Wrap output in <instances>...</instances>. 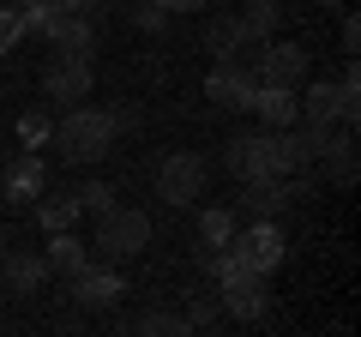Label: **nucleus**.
Returning <instances> with one entry per match:
<instances>
[{
  "mask_svg": "<svg viewBox=\"0 0 361 337\" xmlns=\"http://www.w3.org/2000/svg\"><path fill=\"white\" fill-rule=\"evenodd\" d=\"M18 37H25V18H18V6H0V54H13Z\"/></svg>",
  "mask_w": 361,
  "mask_h": 337,
  "instance_id": "nucleus-26",
  "label": "nucleus"
},
{
  "mask_svg": "<svg viewBox=\"0 0 361 337\" xmlns=\"http://www.w3.org/2000/svg\"><path fill=\"white\" fill-rule=\"evenodd\" d=\"M42 37H49L61 54H90V49H97V30H90V13H73V6H61V0H49Z\"/></svg>",
  "mask_w": 361,
  "mask_h": 337,
  "instance_id": "nucleus-9",
  "label": "nucleus"
},
{
  "mask_svg": "<svg viewBox=\"0 0 361 337\" xmlns=\"http://www.w3.org/2000/svg\"><path fill=\"white\" fill-rule=\"evenodd\" d=\"M229 253H235L253 277H271L277 265H283V229H277V217H259L253 229H235V235H229Z\"/></svg>",
  "mask_w": 361,
  "mask_h": 337,
  "instance_id": "nucleus-5",
  "label": "nucleus"
},
{
  "mask_svg": "<svg viewBox=\"0 0 361 337\" xmlns=\"http://www.w3.org/2000/svg\"><path fill=\"white\" fill-rule=\"evenodd\" d=\"M133 331H145V337H169V331H187V319H180V313H145V319H133Z\"/></svg>",
  "mask_w": 361,
  "mask_h": 337,
  "instance_id": "nucleus-25",
  "label": "nucleus"
},
{
  "mask_svg": "<svg viewBox=\"0 0 361 337\" xmlns=\"http://www.w3.org/2000/svg\"><path fill=\"white\" fill-rule=\"evenodd\" d=\"M253 85H259L253 66H241V61H217V73L205 78V97H211L217 109H247V103H253Z\"/></svg>",
  "mask_w": 361,
  "mask_h": 337,
  "instance_id": "nucleus-12",
  "label": "nucleus"
},
{
  "mask_svg": "<svg viewBox=\"0 0 361 337\" xmlns=\"http://www.w3.org/2000/svg\"><path fill=\"white\" fill-rule=\"evenodd\" d=\"M42 187H49V168H42V157H37V151H18L13 168H6V199H13V205H30Z\"/></svg>",
  "mask_w": 361,
  "mask_h": 337,
  "instance_id": "nucleus-15",
  "label": "nucleus"
},
{
  "mask_svg": "<svg viewBox=\"0 0 361 337\" xmlns=\"http://www.w3.org/2000/svg\"><path fill=\"white\" fill-rule=\"evenodd\" d=\"M90 85H97L90 54H61L54 49V61L42 66V97L49 103H90Z\"/></svg>",
  "mask_w": 361,
  "mask_h": 337,
  "instance_id": "nucleus-6",
  "label": "nucleus"
},
{
  "mask_svg": "<svg viewBox=\"0 0 361 337\" xmlns=\"http://www.w3.org/2000/svg\"><path fill=\"white\" fill-rule=\"evenodd\" d=\"M223 163H229L235 181H283V175H301L307 157L295 151L289 127H265V133H241V139L223 145Z\"/></svg>",
  "mask_w": 361,
  "mask_h": 337,
  "instance_id": "nucleus-1",
  "label": "nucleus"
},
{
  "mask_svg": "<svg viewBox=\"0 0 361 337\" xmlns=\"http://www.w3.org/2000/svg\"><path fill=\"white\" fill-rule=\"evenodd\" d=\"M247 42H253V30L241 25V13L211 18V25H205V49L217 54V61H235V49H247Z\"/></svg>",
  "mask_w": 361,
  "mask_h": 337,
  "instance_id": "nucleus-18",
  "label": "nucleus"
},
{
  "mask_svg": "<svg viewBox=\"0 0 361 337\" xmlns=\"http://www.w3.org/2000/svg\"><path fill=\"white\" fill-rule=\"evenodd\" d=\"M49 139L61 145V157H66V163H103V157L115 151L121 127H115V115H109V109L73 103V115H61V121H54V133H49Z\"/></svg>",
  "mask_w": 361,
  "mask_h": 337,
  "instance_id": "nucleus-2",
  "label": "nucleus"
},
{
  "mask_svg": "<svg viewBox=\"0 0 361 337\" xmlns=\"http://www.w3.org/2000/svg\"><path fill=\"white\" fill-rule=\"evenodd\" d=\"M0 253H6V223H0Z\"/></svg>",
  "mask_w": 361,
  "mask_h": 337,
  "instance_id": "nucleus-32",
  "label": "nucleus"
},
{
  "mask_svg": "<svg viewBox=\"0 0 361 337\" xmlns=\"http://www.w3.org/2000/svg\"><path fill=\"white\" fill-rule=\"evenodd\" d=\"M307 73H313V61H307L301 42H271L265 37V49L253 54V78H259V85H289V91H301Z\"/></svg>",
  "mask_w": 361,
  "mask_h": 337,
  "instance_id": "nucleus-7",
  "label": "nucleus"
},
{
  "mask_svg": "<svg viewBox=\"0 0 361 337\" xmlns=\"http://www.w3.org/2000/svg\"><path fill=\"white\" fill-rule=\"evenodd\" d=\"M343 54H361V18L355 13L343 18Z\"/></svg>",
  "mask_w": 361,
  "mask_h": 337,
  "instance_id": "nucleus-28",
  "label": "nucleus"
},
{
  "mask_svg": "<svg viewBox=\"0 0 361 337\" xmlns=\"http://www.w3.org/2000/svg\"><path fill=\"white\" fill-rule=\"evenodd\" d=\"M109 115H115V127H121V133H127V127H139V109H133V103H121V109H109Z\"/></svg>",
  "mask_w": 361,
  "mask_h": 337,
  "instance_id": "nucleus-30",
  "label": "nucleus"
},
{
  "mask_svg": "<svg viewBox=\"0 0 361 337\" xmlns=\"http://www.w3.org/2000/svg\"><path fill=\"white\" fill-rule=\"evenodd\" d=\"M13 6H30V0H13Z\"/></svg>",
  "mask_w": 361,
  "mask_h": 337,
  "instance_id": "nucleus-34",
  "label": "nucleus"
},
{
  "mask_svg": "<svg viewBox=\"0 0 361 337\" xmlns=\"http://www.w3.org/2000/svg\"><path fill=\"white\" fill-rule=\"evenodd\" d=\"M61 6H73V13H90V6H97V0H61Z\"/></svg>",
  "mask_w": 361,
  "mask_h": 337,
  "instance_id": "nucleus-31",
  "label": "nucleus"
},
{
  "mask_svg": "<svg viewBox=\"0 0 361 337\" xmlns=\"http://www.w3.org/2000/svg\"><path fill=\"white\" fill-rule=\"evenodd\" d=\"M0 301H6V289H0Z\"/></svg>",
  "mask_w": 361,
  "mask_h": 337,
  "instance_id": "nucleus-35",
  "label": "nucleus"
},
{
  "mask_svg": "<svg viewBox=\"0 0 361 337\" xmlns=\"http://www.w3.org/2000/svg\"><path fill=\"white\" fill-rule=\"evenodd\" d=\"M49 133H54V115H49L42 103H30L25 115H18V139H25V151H37V145L49 139Z\"/></svg>",
  "mask_w": 361,
  "mask_h": 337,
  "instance_id": "nucleus-22",
  "label": "nucleus"
},
{
  "mask_svg": "<svg viewBox=\"0 0 361 337\" xmlns=\"http://www.w3.org/2000/svg\"><path fill=\"white\" fill-rule=\"evenodd\" d=\"M205 181H211V168L199 151H169L163 163H157V199L163 205H199L205 199Z\"/></svg>",
  "mask_w": 361,
  "mask_h": 337,
  "instance_id": "nucleus-4",
  "label": "nucleus"
},
{
  "mask_svg": "<svg viewBox=\"0 0 361 337\" xmlns=\"http://www.w3.org/2000/svg\"><path fill=\"white\" fill-rule=\"evenodd\" d=\"M223 307H229V319H241V325L265 319V313H271L265 277H235V283H223Z\"/></svg>",
  "mask_w": 361,
  "mask_h": 337,
  "instance_id": "nucleus-14",
  "label": "nucleus"
},
{
  "mask_svg": "<svg viewBox=\"0 0 361 337\" xmlns=\"http://www.w3.org/2000/svg\"><path fill=\"white\" fill-rule=\"evenodd\" d=\"M241 187H247L241 205L253 211V217H283V211L301 199V181H295V175H283V181H241Z\"/></svg>",
  "mask_w": 361,
  "mask_h": 337,
  "instance_id": "nucleus-13",
  "label": "nucleus"
},
{
  "mask_svg": "<svg viewBox=\"0 0 361 337\" xmlns=\"http://www.w3.org/2000/svg\"><path fill=\"white\" fill-rule=\"evenodd\" d=\"M49 283V259L42 253H25V247H6L0 253V289L6 295H37Z\"/></svg>",
  "mask_w": 361,
  "mask_h": 337,
  "instance_id": "nucleus-10",
  "label": "nucleus"
},
{
  "mask_svg": "<svg viewBox=\"0 0 361 337\" xmlns=\"http://www.w3.org/2000/svg\"><path fill=\"white\" fill-rule=\"evenodd\" d=\"M97 253H103L109 265H121V259H139L145 247H151V217L145 211H133V205H109L103 217H97Z\"/></svg>",
  "mask_w": 361,
  "mask_h": 337,
  "instance_id": "nucleus-3",
  "label": "nucleus"
},
{
  "mask_svg": "<svg viewBox=\"0 0 361 337\" xmlns=\"http://www.w3.org/2000/svg\"><path fill=\"white\" fill-rule=\"evenodd\" d=\"M30 205H37V229H42V235L73 229V223H78V199H73V193H49V187H42Z\"/></svg>",
  "mask_w": 361,
  "mask_h": 337,
  "instance_id": "nucleus-19",
  "label": "nucleus"
},
{
  "mask_svg": "<svg viewBox=\"0 0 361 337\" xmlns=\"http://www.w3.org/2000/svg\"><path fill=\"white\" fill-rule=\"evenodd\" d=\"M319 6H337V0H319Z\"/></svg>",
  "mask_w": 361,
  "mask_h": 337,
  "instance_id": "nucleus-33",
  "label": "nucleus"
},
{
  "mask_svg": "<svg viewBox=\"0 0 361 337\" xmlns=\"http://www.w3.org/2000/svg\"><path fill=\"white\" fill-rule=\"evenodd\" d=\"M241 25L253 30V42H265V37H271V25H277V0H247Z\"/></svg>",
  "mask_w": 361,
  "mask_h": 337,
  "instance_id": "nucleus-24",
  "label": "nucleus"
},
{
  "mask_svg": "<svg viewBox=\"0 0 361 337\" xmlns=\"http://www.w3.org/2000/svg\"><path fill=\"white\" fill-rule=\"evenodd\" d=\"M133 25H139V30H151V37H157V30L169 25V13L157 6V0H145V6H133Z\"/></svg>",
  "mask_w": 361,
  "mask_h": 337,
  "instance_id": "nucleus-27",
  "label": "nucleus"
},
{
  "mask_svg": "<svg viewBox=\"0 0 361 337\" xmlns=\"http://www.w3.org/2000/svg\"><path fill=\"white\" fill-rule=\"evenodd\" d=\"M241 229V223H235V211L229 205H211V211H199V247H229V235Z\"/></svg>",
  "mask_w": 361,
  "mask_h": 337,
  "instance_id": "nucleus-21",
  "label": "nucleus"
},
{
  "mask_svg": "<svg viewBox=\"0 0 361 337\" xmlns=\"http://www.w3.org/2000/svg\"><path fill=\"white\" fill-rule=\"evenodd\" d=\"M247 109H253L265 127H295V115H301L289 85H253V103H247Z\"/></svg>",
  "mask_w": 361,
  "mask_h": 337,
  "instance_id": "nucleus-16",
  "label": "nucleus"
},
{
  "mask_svg": "<svg viewBox=\"0 0 361 337\" xmlns=\"http://www.w3.org/2000/svg\"><path fill=\"white\" fill-rule=\"evenodd\" d=\"M319 163H325V175H331L337 187H349V181H355V139H349V133H325Z\"/></svg>",
  "mask_w": 361,
  "mask_h": 337,
  "instance_id": "nucleus-20",
  "label": "nucleus"
},
{
  "mask_svg": "<svg viewBox=\"0 0 361 337\" xmlns=\"http://www.w3.org/2000/svg\"><path fill=\"white\" fill-rule=\"evenodd\" d=\"M121 295H127V283H121L115 265H85V271L73 277V301H78V307H90V313L115 307Z\"/></svg>",
  "mask_w": 361,
  "mask_h": 337,
  "instance_id": "nucleus-11",
  "label": "nucleus"
},
{
  "mask_svg": "<svg viewBox=\"0 0 361 337\" xmlns=\"http://www.w3.org/2000/svg\"><path fill=\"white\" fill-rule=\"evenodd\" d=\"M42 259H49V271H61V277H78L90 265V247L78 241L73 229H54L49 235V253H42Z\"/></svg>",
  "mask_w": 361,
  "mask_h": 337,
  "instance_id": "nucleus-17",
  "label": "nucleus"
},
{
  "mask_svg": "<svg viewBox=\"0 0 361 337\" xmlns=\"http://www.w3.org/2000/svg\"><path fill=\"white\" fill-rule=\"evenodd\" d=\"M157 6H163V13L175 18V13H199V6H211V0H157Z\"/></svg>",
  "mask_w": 361,
  "mask_h": 337,
  "instance_id": "nucleus-29",
  "label": "nucleus"
},
{
  "mask_svg": "<svg viewBox=\"0 0 361 337\" xmlns=\"http://www.w3.org/2000/svg\"><path fill=\"white\" fill-rule=\"evenodd\" d=\"M73 199H78V217H85V211H90V217H103V211L115 205V187H109V181H85Z\"/></svg>",
  "mask_w": 361,
  "mask_h": 337,
  "instance_id": "nucleus-23",
  "label": "nucleus"
},
{
  "mask_svg": "<svg viewBox=\"0 0 361 337\" xmlns=\"http://www.w3.org/2000/svg\"><path fill=\"white\" fill-rule=\"evenodd\" d=\"M295 109H301L295 121H313V127H337V121L349 127V121L361 115V103L343 97V85H331V78H313L307 91H295Z\"/></svg>",
  "mask_w": 361,
  "mask_h": 337,
  "instance_id": "nucleus-8",
  "label": "nucleus"
}]
</instances>
